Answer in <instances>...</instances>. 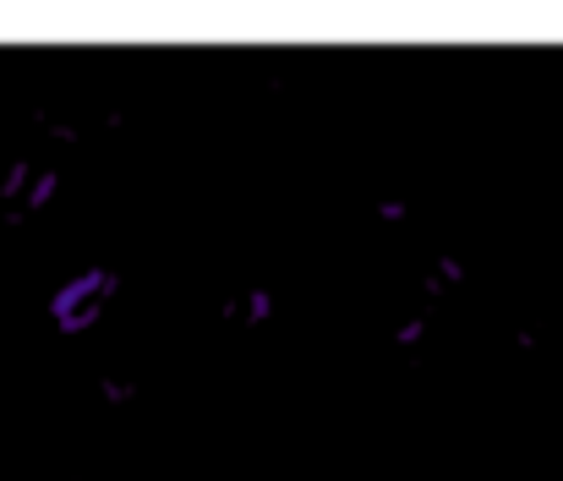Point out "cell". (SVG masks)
Wrapping results in <instances>:
<instances>
[{"instance_id":"cell-1","label":"cell","mask_w":563,"mask_h":481,"mask_svg":"<svg viewBox=\"0 0 563 481\" xmlns=\"http://www.w3.org/2000/svg\"><path fill=\"white\" fill-rule=\"evenodd\" d=\"M93 285H104V280H82V285H77L71 296H60V302H55V318H60V323H71V328H77V323H82L88 313H93Z\"/></svg>"}]
</instances>
